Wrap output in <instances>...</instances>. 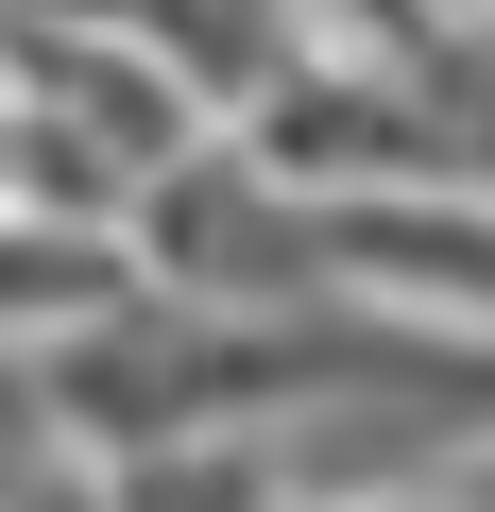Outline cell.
I'll return each instance as SVG.
<instances>
[{"label": "cell", "instance_id": "2", "mask_svg": "<svg viewBox=\"0 0 495 512\" xmlns=\"http://www.w3.org/2000/svg\"><path fill=\"white\" fill-rule=\"evenodd\" d=\"M18 18H86V35H137L154 69H188L205 86V120H257L308 52H325V18L308 0H18Z\"/></svg>", "mask_w": 495, "mask_h": 512}, {"label": "cell", "instance_id": "4", "mask_svg": "<svg viewBox=\"0 0 495 512\" xmlns=\"http://www.w3.org/2000/svg\"><path fill=\"white\" fill-rule=\"evenodd\" d=\"M86 495H103V512H308L274 427H171V444H120V461H86Z\"/></svg>", "mask_w": 495, "mask_h": 512}, {"label": "cell", "instance_id": "1", "mask_svg": "<svg viewBox=\"0 0 495 512\" xmlns=\"http://www.w3.org/2000/svg\"><path fill=\"white\" fill-rule=\"evenodd\" d=\"M137 274H171V291H222V308H308V291H342V222H325V188H291L239 120H205L171 171H137Z\"/></svg>", "mask_w": 495, "mask_h": 512}, {"label": "cell", "instance_id": "3", "mask_svg": "<svg viewBox=\"0 0 495 512\" xmlns=\"http://www.w3.org/2000/svg\"><path fill=\"white\" fill-rule=\"evenodd\" d=\"M137 291V222H86V205H0V342H69L86 308Z\"/></svg>", "mask_w": 495, "mask_h": 512}, {"label": "cell", "instance_id": "5", "mask_svg": "<svg viewBox=\"0 0 495 512\" xmlns=\"http://www.w3.org/2000/svg\"><path fill=\"white\" fill-rule=\"evenodd\" d=\"M308 512H495L461 461H427V478H359V495H308Z\"/></svg>", "mask_w": 495, "mask_h": 512}, {"label": "cell", "instance_id": "6", "mask_svg": "<svg viewBox=\"0 0 495 512\" xmlns=\"http://www.w3.org/2000/svg\"><path fill=\"white\" fill-rule=\"evenodd\" d=\"M461 478H478V495H495V444H478V461H461Z\"/></svg>", "mask_w": 495, "mask_h": 512}]
</instances>
